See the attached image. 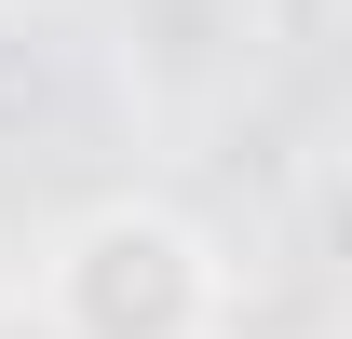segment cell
<instances>
[{
    "mask_svg": "<svg viewBox=\"0 0 352 339\" xmlns=\"http://www.w3.org/2000/svg\"><path fill=\"white\" fill-rule=\"evenodd\" d=\"M217 298H230L217 245H204L176 204H95V217H68L54 258H41L54 339H204Z\"/></svg>",
    "mask_w": 352,
    "mask_h": 339,
    "instance_id": "6da1fadb",
    "label": "cell"
}]
</instances>
